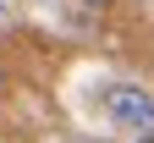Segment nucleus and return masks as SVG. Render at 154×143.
<instances>
[{
  "label": "nucleus",
  "mask_w": 154,
  "mask_h": 143,
  "mask_svg": "<svg viewBox=\"0 0 154 143\" xmlns=\"http://www.w3.org/2000/svg\"><path fill=\"white\" fill-rule=\"evenodd\" d=\"M0 88H6V66H0Z\"/></svg>",
  "instance_id": "obj_5"
},
{
  "label": "nucleus",
  "mask_w": 154,
  "mask_h": 143,
  "mask_svg": "<svg viewBox=\"0 0 154 143\" xmlns=\"http://www.w3.org/2000/svg\"><path fill=\"white\" fill-rule=\"evenodd\" d=\"M105 116L121 132H154V94L138 83H110L105 88Z\"/></svg>",
  "instance_id": "obj_1"
},
{
  "label": "nucleus",
  "mask_w": 154,
  "mask_h": 143,
  "mask_svg": "<svg viewBox=\"0 0 154 143\" xmlns=\"http://www.w3.org/2000/svg\"><path fill=\"white\" fill-rule=\"evenodd\" d=\"M132 143H154V132H138V138H132Z\"/></svg>",
  "instance_id": "obj_4"
},
{
  "label": "nucleus",
  "mask_w": 154,
  "mask_h": 143,
  "mask_svg": "<svg viewBox=\"0 0 154 143\" xmlns=\"http://www.w3.org/2000/svg\"><path fill=\"white\" fill-rule=\"evenodd\" d=\"M77 6H88V11H116L121 0H77Z\"/></svg>",
  "instance_id": "obj_2"
},
{
  "label": "nucleus",
  "mask_w": 154,
  "mask_h": 143,
  "mask_svg": "<svg viewBox=\"0 0 154 143\" xmlns=\"http://www.w3.org/2000/svg\"><path fill=\"white\" fill-rule=\"evenodd\" d=\"M6 22H11V6H6V0H0V28H6Z\"/></svg>",
  "instance_id": "obj_3"
}]
</instances>
